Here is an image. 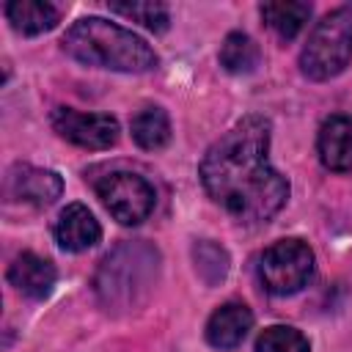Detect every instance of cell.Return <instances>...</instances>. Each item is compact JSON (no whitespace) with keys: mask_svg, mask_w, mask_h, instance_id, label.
<instances>
[{"mask_svg":"<svg viewBox=\"0 0 352 352\" xmlns=\"http://www.w3.org/2000/svg\"><path fill=\"white\" fill-rule=\"evenodd\" d=\"M270 135V121L250 113L214 140L198 165L206 195L236 223H267L289 198V179L267 162Z\"/></svg>","mask_w":352,"mask_h":352,"instance_id":"1","label":"cell"},{"mask_svg":"<svg viewBox=\"0 0 352 352\" xmlns=\"http://www.w3.org/2000/svg\"><path fill=\"white\" fill-rule=\"evenodd\" d=\"M63 52L85 66L143 74L160 66L157 52L138 33L102 16H82L63 33Z\"/></svg>","mask_w":352,"mask_h":352,"instance_id":"2","label":"cell"},{"mask_svg":"<svg viewBox=\"0 0 352 352\" xmlns=\"http://www.w3.org/2000/svg\"><path fill=\"white\" fill-rule=\"evenodd\" d=\"M160 272V253L154 245L138 239V242H121L116 250H110L94 278L96 297L107 311H135L146 302L157 283Z\"/></svg>","mask_w":352,"mask_h":352,"instance_id":"3","label":"cell"},{"mask_svg":"<svg viewBox=\"0 0 352 352\" xmlns=\"http://www.w3.org/2000/svg\"><path fill=\"white\" fill-rule=\"evenodd\" d=\"M352 60V11L336 8L324 14L316 28L311 30L302 52H300V72L308 80H333L338 77Z\"/></svg>","mask_w":352,"mask_h":352,"instance_id":"4","label":"cell"},{"mask_svg":"<svg viewBox=\"0 0 352 352\" xmlns=\"http://www.w3.org/2000/svg\"><path fill=\"white\" fill-rule=\"evenodd\" d=\"M314 250L302 239H278L258 258V280L275 297L302 292L314 278Z\"/></svg>","mask_w":352,"mask_h":352,"instance_id":"5","label":"cell"},{"mask_svg":"<svg viewBox=\"0 0 352 352\" xmlns=\"http://www.w3.org/2000/svg\"><path fill=\"white\" fill-rule=\"evenodd\" d=\"M96 195L102 206L118 220L121 226H138L143 223L157 204L154 187L132 170H113L102 182H96Z\"/></svg>","mask_w":352,"mask_h":352,"instance_id":"6","label":"cell"},{"mask_svg":"<svg viewBox=\"0 0 352 352\" xmlns=\"http://www.w3.org/2000/svg\"><path fill=\"white\" fill-rule=\"evenodd\" d=\"M52 129L63 140L91 151L110 148L118 140V121L107 113H80L74 107H55Z\"/></svg>","mask_w":352,"mask_h":352,"instance_id":"7","label":"cell"},{"mask_svg":"<svg viewBox=\"0 0 352 352\" xmlns=\"http://www.w3.org/2000/svg\"><path fill=\"white\" fill-rule=\"evenodd\" d=\"M63 179L55 170L33 168V165H14L6 173V198L33 204V206H50L60 198Z\"/></svg>","mask_w":352,"mask_h":352,"instance_id":"8","label":"cell"},{"mask_svg":"<svg viewBox=\"0 0 352 352\" xmlns=\"http://www.w3.org/2000/svg\"><path fill=\"white\" fill-rule=\"evenodd\" d=\"M52 234H55V242L66 250V253H82L88 248H94L99 239H102V226L99 220L88 212V206L82 204H69L55 226H52Z\"/></svg>","mask_w":352,"mask_h":352,"instance_id":"9","label":"cell"},{"mask_svg":"<svg viewBox=\"0 0 352 352\" xmlns=\"http://www.w3.org/2000/svg\"><path fill=\"white\" fill-rule=\"evenodd\" d=\"M316 151L327 170L346 173L352 170V118L349 116H330L319 126Z\"/></svg>","mask_w":352,"mask_h":352,"instance_id":"10","label":"cell"},{"mask_svg":"<svg viewBox=\"0 0 352 352\" xmlns=\"http://www.w3.org/2000/svg\"><path fill=\"white\" fill-rule=\"evenodd\" d=\"M55 280H58V272L52 261L36 253H19L8 267V283L30 300H44L52 292Z\"/></svg>","mask_w":352,"mask_h":352,"instance_id":"11","label":"cell"},{"mask_svg":"<svg viewBox=\"0 0 352 352\" xmlns=\"http://www.w3.org/2000/svg\"><path fill=\"white\" fill-rule=\"evenodd\" d=\"M253 327V314L245 302H226L220 305L206 322V341L214 349H234L245 341Z\"/></svg>","mask_w":352,"mask_h":352,"instance_id":"12","label":"cell"},{"mask_svg":"<svg viewBox=\"0 0 352 352\" xmlns=\"http://www.w3.org/2000/svg\"><path fill=\"white\" fill-rule=\"evenodd\" d=\"M8 25L22 36H38L58 25L60 11L47 0H11L6 3Z\"/></svg>","mask_w":352,"mask_h":352,"instance_id":"13","label":"cell"},{"mask_svg":"<svg viewBox=\"0 0 352 352\" xmlns=\"http://www.w3.org/2000/svg\"><path fill=\"white\" fill-rule=\"evenodd\" d=\"M258 11H261V19L267 22V28L283 41H292L311 19V3H302V0L261 3Z\"/></svg>","mask_w":352,"mask_h":352,"instance_id":"14","label":"cell"},{"mask_svg":"<svg viewBox=\"0 0 352 352\" xmlns=\"http://www.w3.org/2000/svg\"><path fill=\"white\" fill-rule=\"evenodd\" d=\"M129 129H132V140L146 151H157V148L168 146V140H170V121L162 107L138 110L132 116Z\"/></svg>","mask_w":352,"mask_h":352,"instance_id":"15","label":"cell"},{"mask_svg":"<svg viewBox=\"0 0 352 352\" xmlns=\"http://www.w3.org/2000/svg\"><path fill=\"white\" fill-rule=\"evenodd\" d=\"M258 63H261V52L250 36H245L239 30L226 36V41L220 47V66L228 74H250L258 69Z\"/></svg>","mask_w":352,"mask_h":352,"instance_id":"16","label":"cell"},{"mask_svg":"<svg viewBox=\"0 0 352 352\" xmlns=\"http://www.w3.org/2000/svg\"><path fill=\"white\" fill-rule=\"evenodd\" d=\"M192 261H195V272L206 286H217L220 280H226L228 270H231V258L226 253V248H220L212 239H201L192 245Z\"/></svg>","mask_w":352,"mask_h":352,"instance_id":"17","label":"cell"},{"mask_svg":"<svg viewBox=\"0 0 352 352\" xmlns=\"http://www.w3.org/2000/svg\"><path fill=\"white\" fill-rule=\"evenodd\" d=\"M113 14L126 16L132 22H140L143 28L154 30V33H165L170 14L165 3H151V0H129V3H107Z\"/></svg>","mask_w":352,"mask_h":352,"instance_id":"18","label":"cell"},{"mask_svg":"<svg viewBox=\"0 0 352 352\" xmlns=\"http://www.w3.org/2000/svg\"><path fill=\"white\" fill-rule=\"evenodd\" d=\"M256 352H311V344L300 330L289 324H272L256 338Z\"/></svg>","mask_w":352,"mask_h":352,"instance_id":"19","label":"cell"}]
</instances>
